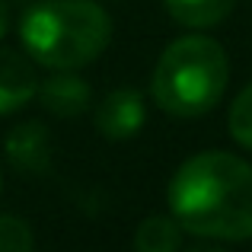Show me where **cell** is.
I'll list each match as a JSON object with an SVG mask.
<instances>
[{"label": "cell", "mask_w": 252, "mask_h": 252, "mask_svg": "<svg viewBox=\"0 0 252 252\" xmlns=\"http://www.w3.org/2000/svg\"><path fill=\"white\" fill-rule=\"evenodd\" d=\"M169 214L201 240H252V163L227 150L195 154L169 179Z\"/></svg>", "instance_id": "1"}, {"label": "cell", "mask_w": 252, "mask_h": 252, "mask_svg": "<svg viewBox=\"0 0 252 252\" xmlns=\"http://www.w3.org/2000/svg\"><path fill=\"white\" fill-rule=\"evenodd\" d=\"M112 38V16L96 0H38L19 19L26 55L48 70L93 64Z\"/></svg>", "instance_id": "2"}, {"label": "cell", "mask_w": 252, "mask_h": 252, "mask_svg": "<svg viewBox=\"0 0 252 252\" xmlns=\"http://www.w3.org/2000/svg\"><path fill=\"white\" fill-rule=\"evenodd\" d=\"M230 80L227 51L208 35H182L166 45L150 77V96L172 118L208 115Z\"/></svg>", "instance_id": "3"}, {"label": "cell", "mask_w": 252, "mask_h": 252, "mask_svg": "<svg viewBox=\"0 0 252 252\" xmlns=\"http://www.w3.org/2000/svg\"><path fill=\"white\" fill-rule=\"evenodd\" d=\"M147 122V105H144V93L131 90V86H118L112 90L102 102L96 105V131L109 141H128Z\"/></svg>", "instance_id": "4"}, {"label": "cell", "mask_w": 252, "mask_h": 252, "mask_svg": "<svg viewBox=\"0 0 252 252\" xmlns=\"http://www.w3.org/2000/svg\"><path fill=\"white\" fill-rule=\"evenodd\" d=\"M3 154L16 172L42 176V172H48L51 160H55V144H51V134L42 122H19L6 134Z\"/></svg>", "instance_id": "5"}, {"label": "cell", "mask_w": 252, "mask_h": 252, "mask_svg": "<svg viewBox=\"0 0 252 252\" xmlns=\"http://www.w3.org/2000/svg\"><path fill=\"white\" fill-rule=\"evenodd\" d=\"M38 96V77L32 61L19 51L0 48V115H13Z\"/></svg>", "instance_id": "6"}, {"label": "cell", "mask_w": 252, "mask_h": 252, "mask_svg": "<svg viewBox=\"0 0 252 252\" xmlns=\"http://www.w3.org/2000/svg\"><path fill=\"white\" fill-rule=\"evenodd\" d=\"M38 102L45 105V112H51L58 118H77L90 109L93 86L77 74L58 70V74L38 80Z\"/></svg>", "instance_id": "7"}, {"label": "cell", "mask_w": 252, "mask_h": 252, "mask_svg": "<svg viewBox=\"0 0 252 252\" xmlns=\"http://www.w3.org/2000/svg\"><path fill=\"white\" fill-rule=\"evenodd\" d=\"M182 227L172 214H150L134 230V252H179Z\"/></svg>", "instance_id": "8"}, {"label": "cell", "mask_w": 252, "mask_h": 252, "mask_svg": "<svg viewBox=\"0 0 252 252\" xmlns=\"http://www.w3.org/2000/svg\"><path fill=\"white\" fill-rule=\"evenodd\" d=\"M163 3H166V13L179 26L208 29V26L223 23L233 13L236 0H163Z\"/></svg>", "instance_id": "9"}, {"label": "cell", "mask_w": 252, "mask_h": 252, "mask_svg": "<svg viewBox=\"0 0 252 252\" xmlns=\"http://www.w3.org/2000/svg\"><path fill=\"white\" fill-rule=\"evenodd\" d=\"M227 128H230V137H233L240 147L252 150V83L243 86L240 96L233 99L230 115H227Z\"/></svg>", "instance_id": "10"}, {"label": "cell", "mask_w": 252, "mask_h": 252, "mask_svg": "<svg viewBox=\"0 0 252 252\" xmlns=\"http://www.w3.org/2000/svg\"><path fill=\"white\" fill-rule=\"evenodd\" d=\"M32 227L16 214H0V252H32Z\"/></svg>", "instance_id": "11"}, {"label": "cell", "mask_w": 252, "mask_h": 252, "mask_svg": "<svg viewBox=\"0 0 252 252\" xmlns=\"http://www.w3.org/2000/svg\"><path fill=\"white\" fill-rule=\"evenodd\" d=\"M6 29H10V10H6V3L0 0V38L6 35Z\"/></svg>", "instance_id": "12"}, {"label": "cell", "mask_w": 252, "mask_h": 252, "mask_svg": "<svg viewBox=\"0 0 252 252\" xmlns=\"http://www.w3.org/2000/svg\"><path fill=\"white\" fill-rule=\"evenodd\" d=\"M185 252H227V249H220V246H211V243H198V246H189Z\"/></svg>", "instance_id": "13"}, {"label": "cell", "mask_w": 252, "mask_h": 252, "mask_svg": "<svg viewBox=\"0 0 252 252\" xmlns=\"http://www.w3.org/2000/svg\"><path fill=\"white\" fill-rule=\"evenodd\" d=\"M0 189H3V179H0Z\"/></svg>", "instance_id": "14"}]
</instances>
